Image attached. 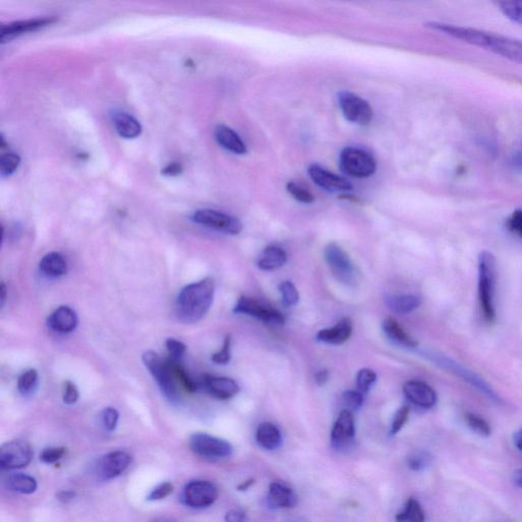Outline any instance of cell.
I'll return each mask as SVG.
<instances>
[{
    "instance_id": "obj_7",
    "label": "cell",
    "mask_w": 522,
    "mask_h": 522,
    "mask_svg": "<svg viewBox=\"0 0 522 522\" xmlns=\"http://www.w3.org/2000/svg\"><path fill=\"white\" fill-rule=\"evenodd\" d=\"M338 97L340 107L349 122L366 126L373 120V108L363 98L347 91L340 92Z\"/></svg>"
},
{
    "instance_id": "obj_22",
    "label": "cell",
    "mask_w": 522,
    "mask_h": 522,
    "mask_svg": "<svg viewBox=\"0 0 522 522\" xmlns=\"http://www.w3.org/2000/svg\"><path fill=\"white\" fill-rule=\"evenodd\" d=\"M113 126L118 135L125 139H134L142 133V126L133 116L126 111H115L111 113Z\"/></svg>"
},
{
    "instance_id": "obj_57",
    "label": "cell",
    "mask_w": 522,
    "mask_h": 522,
    "mask_svg": "<svg viewBox=\"0 0 522 522\" xmlns=\"http://www.w3.org/2000/svg\"><path fill=\"white\" fill-rule=\"evenodd\" d=\"M253 484H254V480H246V482L243 483L242 485H239V491H246V490L249 489Z\"/></svg>"
},
{
    "instance_id": "obj_41",
    "label": "cell",
    "mask_w": 522,
    "mask_h": 522,
    "mask_svg": "<svg viewBox=\"0 0 522 522\" xmlns=\"http://www.w3.org/2000/svg\"><path fill=\"white\" fill-rule=\"evenodd\" d=\"M118 417H120V414L115 408L108 407L104 410L101 414L102 425H104L107 432H113L116 430L118 423Z\"/></svg>"
},
{
    "instance_id": "obj_45",
    "label": "cell",
    "mask_w": 522,
    "mask_h": 522,
    "mask_svg": "<svg viewBox=\"0 0 522 522\" xmlns=\"http://www.w3.org/2000/svg\"><path fill=\"white\" fill-rule=\"evenodd\" d=\"M409 407H401L396 412L394 416L393 423H392L391 434L396 435L402 430L403 426L407 423L408 416H409Z\"/></svg>"
},
{
    "instance_id": "obj_34",
    "label": "cell",
    "mask_w": 522,
    "mask_h": 522,
    "mask_svg": "<svg viewBox=\"0 0 522 522\" xmlns=\"http://www.w3.org/2000/svg\"><path fill=\"white\" fill-rule=\"evenodd\" d=\"M499 8L507 19L522 26V1L499 2Z\"/></svg>"
},
{
    "instance_id": "obj_27",
    "label": "cell",
    "mask_w": 522,
    "mask_h": 522,
    "mask_svg": "<svg viewBox=\"0 0 522 522\" xmlns=\"http://www.w3.org/2000/svg\"><path fill=\"white\" fill-rule=\"evenodd\" d=\"M383 330L387 338L398 345L407 348H416L418 343L405 332V330L399 325L398 321L393 318H387L383 323Z\"/></svg>"
},
{
    "instance_id": "obj_5",
    "label": "cell",
    "mask_w": 522,
    "mask_h": 522,
    "mask_svg": "<svg viewBox=\"0 0 522 522\" xmlns=\"http://www.w3.org/2000/svg\"><path fill=\"white\" fill-rule=\"evenodd\" d=\"M340 166L346 174L355 178L371 177L377 170L373 155L357 147H347L341 152Z\"/></svg>"
},
{
    "instance_id": "obj_28",
    "label": "cell",
    "mask_w": 522,
    "mask_h": 522,
    "mask_svg": "<svg viewBox=\"0 0 522 522\" xmlns=\"http://www.w3.org/2000/svg\"><path fill=\"white\" fill-rule=\"evenodd\" d=\"M256 441L266 450H275L282 443L279 428L271 423H262L256 430Z\"/></svg>"
},
{
    "instance_id": "obj_3",
    "label": "cell",
    "mask_w": 522,
    "mask_h": 522,
    "mask_svg": "<svg viewBox=\"0 0 522 522\" xmlns=\"http://www.w3.org/2000/svg\"><path fill=\"white\" fill-rule=\"evenodd\" d=\"M480 279H478V296H480V309L487 323H493L496 319V310L494 305L495 288L497 280L496 259L491 252L480 253Z\"/></svg>"
},
{
    "instance_id": "obj_11",
    "label": "cell",
    "mask_w": 522,
    "mask_h": 522,
    "mask_svg": "<svg viewBox=\"0 0 522 522\" xmlns=\"http://www.w3.org/2000/svg\"><path fill=\"white\" fill-rule=\"evenodd\" d=\"M190 447L194 453L202 457H229L232 453V447L229 442L202 433L194 434L190 437Z\"/></svg>"
},
{
    "instance_id": "obj_39",
    "label": "cell",
    "mask_w": 522,
    "mask_h": 522,
    "mask_svg": "<svg viewBox=\"0 0 522 522\" xmlns=\"http://www.w3.org/2000/svg\"><path fill=\"white\" fill-rule=\"evenodd\" d=\"M231 336H227L223 341V347L218 352L214 353L211 356V360L216 364H227L231 361Z\"/></svg>"
},
{
    "instance_id": "obj_17",
    "label": "cell",
    "mask_w": 522,
    "mask_h": 522,
    "mask_svg": "<svg viewBox=\"0 0 522 522\" xmlns=\"http://www.w3.org/2000/svg\"><path fill=\"white\" fill-rule=\"evenodd\" d=\"M132 457L124 451L108 453L100 459L98 471L104 480H113L120 476L130 466Z\"/></svg>"
},
{
    "instance_id": "obj_21",
    "label": "cell",
    "mask_w": 522,
    "mask_h": 522,
    "mask_svg": "<svg viewBox=\"0 0 522 522\" xmlns=\"http://www.w3.org/2000/svg\"><path fill=\"white\" fill-rule=\"evenodd\" d=\"M77 321L76 312L63 305L50 314L47 323L50 329L58 334H70L76 329Z\"/></svg>"
},
{
    "instance_id": "obj_56",
    "label": "cell",
    "mask_w": 522,
    "mask_h": 522,
    "mask_svg": "<svg viewBox=\"0 0 522 522\" xmlns=\"http://www.w3.org/2000/svg\"><path fill=\"white\" fill-rule=\"evenodd\" d=\"M514 442L515 445L518 448V450L522 452V428L516 435H515Z\"/></svg>"
},
{
    "instance_id": "obj_44",
    "label": "cell",
    "mask_w": 522,
    "mask_h": 522,
    "mask_svg": "<svg viewBox=\"0 0 522 522\" xmlns=\"http://www.w3.org/2000/svg\"><path fill=\"white\" fill-rule=\"evenodd\" d=\"M407 464L411 471H423L430 464V457L426 453H414L408 458Z\"/></svg>"
},
{
    "instance_id": "obj_35",
    "label": "cell",
    "mask_w": 522,
    "mask_h": 522,
    "mask_svg": "<svg viewBox=\"0 0 522 522\" xmlns=\"http://www.w3.org/2000/svg\"><path fill=\"white\" fill-rule=\"evenodd\" d=\"M280 292L282 294V303L286 306H294L299 302V292L296 288L295 285L290 280H285L280 284Z\"/></svg>"
},
{
    "instance_id": "obj_55",
    "label": "cell",
    "mask_w": 522,
    "mask_h": 522,
    "mask_svg": "<svg viewBox=\"0 0 522 522\" xmlns=\"http://www.w3.org/2000/svg\"><path fill=\"white\" fill-rule=\"evenodd\" d=\"M6 300V287L4 282H1L0 286V302H1V306H4V303Z\"/></svg>"
},
{
    "instance_id": "obj_26",
    "label": "cell",
    "mask_w": 522,
    "mask_h": 522,
    "mask_svg": "<svg viewBox=\"0 0 522 522\" xmlns=\"http://www.w3.org/2000/svg\"><path fill=\"white\" fill-rule=\"evenodd\" d=\"M41 273L49 278H59L68 273V262L58 252H50L41 259Z\"/></svg>"
},
{
    "instance_id": "obj_6",
    "label": "cell",
    "mask_w": 522,
    "mask_h": 522,
    "mask_svg": "<svg viewBox=\"0 0 522 522\" xmlns=\"http://www.w3.org/2000/svg\"><path fill=\"white\" fill-rule=\"evenodd\" d=\"M194 223L209 229L216 230L229 235H238L242 232L243 225L238 218L229 214L213 211V209H199L191 216Z\"/></svg>"
},
{
    "instance_id": "obj_20",
    "label": "cell",
    "mask_w": 522,
    "mask_h": 522,
    "mask_svg": "<svg viewBox=\"0 0 522 522\" xmlns=\"http://www.w3.org/2000/svg\"><path fill=\"white\" fill-rule=\"evenodd\" d=\"M352 330V321L350 318H343L332 328L319 330L316 334V340L330 345H342L350 338Z\"/></svg>"
},
{
    "instance_id": "obj_31",
    "label": "cell",
    "mask_w": 522,
    "mask_h": 522,
    "mask_svg": "<svg viewBox=\"0 0 522 522\" xmlns=\"http://www.w3.org/2000/svg\"><path fill=\"white\" fill-rule=\"evenodd\" d=\"M395 519L397 522H425V515L418 501L410 498L405 504L404 509L396 515Z\"/></svg>"
},
{
    "instance_id": "obj_43",
    "label": "cell",
    "mask_w": 522,
    "mask_h": 522,
    "mask_svg": "<svg viewBox=\"0 0 522 522\" xmlns=\"http://www.w3.org/2000/svg\"><path fill=\"white\" fill-rule=\"evenodd\" d=\"M174 491V485L170 483H163L155 487L149 495L147 496L148 501H159L163 500L166 497L170 496V494Z\"/></svg>"
},
{
    "instance_id": "obj_14",
    "label": "cell",
    "mask_w": 522,
    "mask_h": 522,
    "mask_svg": "<svg viewBox=\"0 0 522 522\" xmlns=\"http://www.w3.org/2000/svg\"><path fill=\"white\" fill-rule=\"evenodd\" d=\"M58 20L56 17L35 18V19L17 20L4 25L0 30V42L1 44L10 42L13 39L19 37L23 34L29 32L37 31L39 29L44 28L49 25L54 24Z\"/></svg>"
},
{
    "instance_id": "obj_16",
    "label": "cell",
    "mask_w": 522,
    "mask_h": 522,
    "mask_svg": "<svg viewBox=\"0 0 522 522\" xmlns=\"http://www.w3.org/2000/svg\"><path fill=\"white\" fill-rule=\"evenodd\" d=\"M354 437V416L350 410H343L333 426L332 434H330L333 446L336 447L337 449L344 448L353 441Z\"/></svg>"
},
{
    "instance_id": "obj_53",
    "label": "cell",
    "mask_w": 522,
    "mask_h": 522,
    "mask_svg": "<svg viewBox=\"0 0 522 522\" xmlns=\"http://www.w3.org/2000/svg\"><path fill=\"white\" fill-rule=\"evenodd\" d=\"M513 166L515 170L522 172V152H518L513 156Z\"/></svg>"
},
{
    "instance_id": "obj_52",
    "label": "cell",
    "mask_w": 522,
    "mask_h": 522,
    "mask_svg": "<svg viewBox=\"0 0 522 522\" xmlns=\"http://www.w3.org/2000/svg\"><path fill=\"white\" fill-rule=\"evenodd\" d=\"M75 496H76V493L73 491H61L58 495H56L58 500L63 503H68V501L73 500V499L75 498Z\"/></svg>"
},
{
    "instance_id": "obj_19",
    "label": "cell",
    "mask_w": 522,
    "mask_h": 522,
    "mask_svg": "<svg viewBox=\"0 0 522 522\" xmlns=\"http://www.w3.org/2000/svg\"><path fill=\"white\" fill-rule=\"evenodd\" d=\"M205 390L214 398L228 400L240 392V387L232 378L204 375Z\"/></svg>"
},
{
    "instance_id": "obj_38",
    "label": "cell",
    "mask_w": 522,
    "mask_h": 522,
    "mask_svg": "<svg viewBox=\"0 0 522 522\" xmlns=\"http://www.w3.org/2000/svg\"><path fill=\"white\" fill-rule=\"evenodd\" d=\"M287 190H288V192L290 193L291 195L297 200V201L301 202V204H309L314 201L313 195H312L309 191L305 190V189L302 188L299 185L293 183V182H290V183L287 185Z\"/></svg>"
},
{
    "instance_id": "obj_13",
    "label": "cell",
    "mask_w": 522,
    "mask_h": 522,
    "mask_svg": "<svg viewBox=\"0 0 522 522\" xmlns=\"http://www.w3.org/2000/svg\"><path fill=\"white\" fill-rule=\"evenodd\" d=\"M234 312L259 318L266 325H282L285 323L284 316L278 310L266 306L259 301L245 296L239 298L238 302L235 305Z\"/></svg>"
},
{
    "instance_id": "obj_42",
    "label": "cell",
    "mask_w": 522,
    "mask_h": 522,
    "mask_svg": "<svg viewBox=\"0 0 522 522\" xmlns=\"http://www.w3.org/2000/svg\"><path fill=\"white\" fill-rule=\"evenodd\" d=\"M363 395L361 392L347 391L343 394V402L349 408L348 410H357L363 404Z\"/></svg>"
},
{
    "instance_id": "obj_25",
    "label": "cell",
    "mask_w": 522,
    "mask_h": 522,
    "mask_svg": "<svg viewBox=\"0 0 522 522\" xmlns=\"http://www.w3.org/2000/svg\"><path fill=\"white\" fill-rule=\"evenodd\" d=\"M287 262V254L284 249L278 246H268L259 256L257 266L259 270L271 271L279 270Z\"/></svg>"
},
{
    "instance_id": "obj_46",
    "label": "cell",
    "mask_w": 522,
    "mask_h": 522,
    "mask_svg": "<svg viewBox=\"0 0 522 522\" xmlns=\"http://www.w3.org/2000/svg\"><path fill=\"white\" fill-rule=\"evenodd\" d=\"M63 400L68 405L75 404L79 400V391H77L76 385L70 380H67L63 384Z\"/></svg>"
},
{
    "instance_id": "obj_32",
    "label": "cell",
    "mask_w": 522,
    "mask_h": 522,
    "mask_svg": "<svg viewBox=\"0 0 522 522\" xmlns=\"http://www.w3.org/2000/svg\"><path fill=\"white\" fill-rule=\"evenodd\" d=\"M38 384V373L35 369H28L20 375L18 389L24 396L33 393Z\"/></svg>"
},
{
    "instance_id": "obj_4",
    "label": "cell",
    "mask_w": 522,
    "mask_h": 522,
    "mask_svg": "<svg viewBox=\"0 0 522 522\" xmlns=\"http://www.w3.org/2000/svg\"><path fill=\"white\" fill-rule=\"evenodd\" d=\"M143 363L146 368L151 373L152 377L156 380L157 385L161 387V392L166 398L170 402H179L180 396L178 391L175 375L168 360H163L157 353L154 351H147L143 354Z\"/></svg>"
},
{
    "instance_id": "obj_47",
    "label": "cell",
    "mask_w": 522,
    "mask_h": 522,
    "mask_svg": "<svg viewBox=\"0 0 522 522\" xmlns=\"http://www.w3.org/2000/svg\"><path fill=\"white\" fill-rule=\"evenodd\" d=\"M65 448H47L40 454V459L47 464H56L65 455Z\"/></svg>"
},
{
    "instance_id": "obj_48",
    "label": "cell",
    "mask_w": 522,
    "mask_h": 522,
    "mask_svg": "<svg viewBox=\"0 0 522 522\" xmlns=\"http://www.w3.org/2000/svg\"><path fill=\"white\" fill-rule=\"evenodd\" d=\"M508 229L522 239V209L513 211L507 222Z\"/></svg>"
},
{
    "instance_id": "obj_8",
    "label": "cell",
    "mask_w": 522,
    "mask_h": 522,
    "mask_svg": "<svg viewBox=\"0 0 522 522\" xmlns=\"http://www.w3.org/2000/svg\"><path fill=\"white\" fill-rule=\"evenodd\" d=\"M33 451L24 440H13L0 448V467L4 471H13L26 467L31 462Z\"/></svg>"
},
{
    "instance_id": "obj_54",
    "label": "cell",
    "mask_w": 522,
    "mask_h": 522,
    "mask_svg": "<svg viewBox=\"0 0 522 522\" xmlns=\"http://www.w3.org/2000/svg\"><path fill=\"white\" fill-rule=\"evenodd\" d=\"M513 483L516 487H521L522 489V468L517 469L513 473Z\"/></svg>"
},
{
    "instance_id": "obj_18",
    "label": "cell",
    "mask_w": 522,
    "mask_h": 522,
    "mask_svg": "<svg viewBox=\"0 0 522 522\" xmlns=\"http://www.w3.org/2000/svg\"><path fill=\"white\" fill-rule=\"evenodd\" d=\"M403 392L408 400L417 406L432 408L437 403V398L435 390L421 380H409L403 387Z\"/></svg>"
},
{
    "instance_id": "obj_30",
    "label": "cell",
    "mask_w": 522,
    "mask_h": 522,
    "mask_svg": "<svg viewBox=\"0 0 522 522\" xmlns=\"http://www.w3.org/2000/svg\"><path fill=\"white\" fill-rule=\"evenodd\" d=\"M387 305L396 313L406 314L421 306V300L414 295H394L387 297Z\"/></svg>"
},
{
    "instance_id": "obj_9",
    "label": "cell",
    "mask_w": 522,
    "mask_h": 522,
    "mask_svg": "<svg viewBox=\"0 0 522 522\" xmlns=\"http://www.w3.org/2000/svg\"><path fill=\"white\" fill-rule=\"evenodd\" d=\"M325 257L335 277L346 285L355 280V268L347 253L336 243H330L325 247Z\"/></svg>"
},
{
    "instance_id": "obj_24",
    "label": "cell",
    "mask_w": 522,
    "mask_h": 522,
    "mask_svg": "<svg viewBox=\"0 0 522 522\" xmlns=\"http://www.w3.org/2000/svg\"><path fill=\"white\" fill-rule=\"evenodd\" d=\"M268 502L273 508H293L297 504L295 492L287 485L273 483L270 485Z\"/></svg>"
},
{
    "instance_id": "obj_50",
    "label": "cell",
    "mask_w": 522,
    "mask_h": 522,
    "mask_svg": "<svg viewBox=\"0 0 522 522\" xmlns=\"http://www.w3.org/2000/svg\"><path fill=\"white\" fill-rule=\"evenodd\" d=\"M182 173V166L179 163H170L166 166L163 170V174L166 175H170V177H174Z\"/></svg>"
},
{
    "instance_id": "obj_33",
    "label": "cell",
    "mask_w": 522,
    "mask_h": 522,
    "mask_svg": "<svg viewBox=\"0 0 522 522\" xmlns=\"http://www.w3.org/2000/svg\"><path fill=\"white\" fill-rule=\"evenodd\" d=\"M465 421H466L469 428L476 433V434L482 435V437H489L491 435V426H490L489 423L483 417L471 414V412H467L465 414Z\"/></svg>"
},
{
    "instance_id": "obj_51",
    "label": "cell",
    "mask_w": 522,
    "mask_h": 522,
    "mask_svg": "<svg viewBox=\"0 0 522 522\" xmlns=\"http://www.w3.org/2000/svg\"><path fill=\"white\" fill-rule=\"evenodd\" d=\"M328 380H329V371L327 369L319 371L316 375V382L318 386H323L328 382Z\"/></svg>"
},
{
    "instance_id": "obj_40",
    "label": "cell",
    "mask_w": 522,
    "mask_h": 522,
    "mask_svg": "<svg viewBox=\"0 0 522 522\" xmlns=\"http://www.w3.org/2000/svg\"><path fill=\"white\" fill-rule=\"evenodd\" d=\"M166 349H168V354H170V359L177 360L179 361L185 353H186L187 346L185 345L183 342L179 341V340L175 338H168L166 341Z\"/></svg>"
},
{
    "instance_id": "obj_23",
    "label": "cell",
    "mask_w": 522,
    "mask_h": 522,
    "mask_svg": "<svg viewBox=\"0 0 522 522\" xmlns=\"http://www.w3.org/2000/svg\"><path fill=\"white\" fill-rule=\"evenodd\" d=\"M214 136L218 144L222 145L223 148L232 154L239 155L247 154L245 143L231 128L225 126V125H218L214 131Z\"/></svg>"
},
{
    "instance_id": "obj_49",
    "label": "cell",
    "mask_w": 522,
    "mask_h": 522,
    "mask_svg": "<svg viewBox=\"0 0 522 522\" xmlns=\"http://www.w3.org/2000/svg\"><path fill=\"white\" fill-rule=\"evenodd\" d=\"M245 512L239 509L230 510L225 516V522H244L245 521Z\"/></svg>"
},
{
    "instance_id": "obj_1",
    "label": "cell",
    "mask_w": 522,
    "mask_h": 522,
    "mask_svg": "<svg viewBox=\"0 0 522 522\" xmlns=\"http://www.w3.org/2000/svg\"><path fill=\"white\" fill-rule=\"evenodd\" d=\"M428 28L442 32L446 35L464 41L468 44L493 52L497 56L509 59L522 66V40L492 33L484 30L458 26L446 23H428Z\"/></svg>"
},
{
    "instance_id": "obj_37",
    "label": "cell",
    "mask_w": 522,
    "mask_h": 522,
    "mask_svg": "<svg viewBox=\"0 0 522 522\" xmlns=\"http://www.w3.org/2000/svg\"><path fill=\"white\" fill-rule=\"evenodd\" d=\"M377 380V373L373 369L363 368L358 371L356 382L361 393H366Z\"/></svg>"
},
{
    "instance_id": "obj_29",
    "label": "cell",
    "mask_w": 522,
    "mask_h": 522,
    "mask_svg": "<svg viewBox=\"0 0 522 522\" xmlns=\"http://www.w3.org/2000/svg\"><path fill=\"white\" fill-rule=\"evenodd\" d=\"M6 485L11 491L23 495L33 494L38 487L33 476L22 473H11L6 478Z\"/></svg>"
},
{
    "instance_id": "obj_36",
    "label": "cell",
    "mask_w": 522,
    "mask_h": 522,
    "mask_svg": "<svg viewBox=\"0 0 522 522\" xmlns=\"http://www.w3.org/2000/svg\"><path fill=\"white\" fill-rule=\"evenodd\" d=\"M20 163V157L18 154L10 152V154L2 155L0 159V173L2 177L13 175L19 168Z\"/></svg>"
},
{
    "instance_id": "obj_2",
    "label": "cell",
    "mask_w": 522,
    "mask_h": 522,
    "mask_svg": "<svg viewBox=\"0 0 522 522\" xmlns=\"http://www.w3.org/2000/svg\"><path fill=\"white\" fill-rule=\"evenodd\" d=\"M214 293L216 282L211 278H205L185 287L175 303L178 318L185 323L201 321L213 305Z\"/></svg>"
},
{
    "instance_id": "obj_15",
    "label": "cell",
    "mask_w": 522,
    "mask_h": 522,
    "mask_svg": "<svg viewBox=\"0 0 522 522\" xmlns=\"http://www.w3.org/2000/svg\"><path fill=\"white\" fill-rule=\"evenodd\" d=\"M309 174L312 181L323 190L329 192H342L352 189V185L347 180L333 174L330 170L321 168L318 165H311L309 168Z\"/></svg>"
},
{
    "instance_id": "obj_10",
    "label": "cell",
    "mask_w": 522,
    "mask_h": 522,
    "mask_svg": "<svg viewBox=\"0 0 522 522\" xmlns=\"http://www.w3.org/2000/svg\"><path fill=\"white\" fill-rule=\"evenodd\" d=\"M218 492L213 483L207 480H193L185 487V504L194 509H202L213 505L218 499Z\"/></svg>"
},
{
    "instance_id": "obj_12",
    "label": "cell",
    "mask_w": 522,
    "mask_h": 522,
    "mask_svg": "<svg viewBox=\"0 0 522 522\" xmlns=\"http://www.w3.org/2000/svg\"><path fill=\"white\" fill-rule=\"evenodd\" d=\"M425 355L428 358H430L433 361L437 362V364L441 366L442 368L448 369V371H452L455 375H457L458 377L464 378L471 386L478 389V391L482 392L483 394H485L487 398L492 399L494 401H499V397L496 395L492 387L483 378L473 373V371H468V369L460 366L457 362L453 361V360L449 359V358L443 356V355L435 354V353L430 352L425 353Z\"/></svg>"
}]
</instances>
